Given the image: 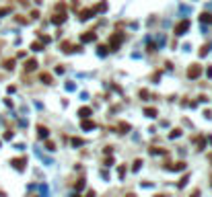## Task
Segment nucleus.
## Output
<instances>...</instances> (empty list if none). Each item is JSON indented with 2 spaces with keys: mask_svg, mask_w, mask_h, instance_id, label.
<instances>
[{
  "mask_svg": "<svg viewBox=\"0 0 212 197\" xmlns=\"http://www.w3.org/2000/svg\"><path fill=\"white\" fill-rule=\"evenodd\" d=\"M74 197H81V195H74Z\"/></svg>",
  "mask_w": 212,
  "mask_h": 197,
  "instance_id": "72a5a7b5",
  "label": "nucleus"
},
{
  "mask_svg": "<svg viewBox=\"0 0 212 197\" xmlns=\"http://www.w3.org/2000/svg\"><path fill=\"white\" fill-rule=\"evenodd\" d=\"M189 25H191V23H189L188 19L181 21V23H177L175 25V35H185V33H188V29H189Z\"/></svg>",
  "mask_w": 212,
  "mask_h": 197,
  "instance_id": "f03ea898",
  "label": "nucleus"
},
{
  "mask_svg": "<svg viewBox=\"0 0 212 197\" xmlns=\"http://www.w3.org/2000/svg\"><path fill=\"white\" fill-rule=\"evenodd\" d=\"M105 54H107V47L101 45V47H99V56H105Z\"/></svg>",
  "mask_w": 212,
  "mask_h": 197,
  "instance_id": "5701e85b",
  "label": "nucleus"
},
{
  "mask_svg": "<svg viewBox=\"0 0 212 197\" xmlns=\"http://www.w3.org/2000/svg\"><path fill=\"white\" fill-rule=\"evenodd\" d=\"M81 41H83V43H91V41H95V33H93V31L83 33V35H81Z\"/></svg>",
  "mask_w": 212,
  "mask_h": 197,
  "instance_id": "39448f33",
  "label": "nucleus"
},
{
  "mask_svg": "<svg viewBox=\"0 0 212 197\" xmlns=\"http://www.w3.org/2000/svg\"><path fill=\"white\" fill-rule=\"evenodd\" d=\"M202 23H212V17L208 12H202Z\"/></svg>",
  "mask_w": 212,
  "mask_h": 197,
  "instance_id": "f3484780",
  "label": "nucleus"
},
{
  "mask_svg": "<svg viewBox=\"0 0 212 197\" xmlns=\"http://www.w3.org/2000/svg\"><path fill=\"white\" fill-rule=\"evenodd\" d=\"M124 41V33H115V35H111V39H109V49L111 51H115L119 47V43Z\"/></svg>",
  "mask_w": 212,
  "mask_h": 197,
  "instance_id": "f257e3e1",
  "label": "nucleus"
},
{
  "mask_svg": "<svg viewBox=\"0 0 212 197\" xmlns=\"http://www.w3.org/2000/svg\"><path fill=\"white\" fill-rule=\"evenodd\" d=\"M126 197H136V195H134V193H128V195H126Z\"/></svg>",
  "mask_w": 212,
  "mask_h": 197,
  "instance_id": "2f4dec72",
  "label": "nucleus"
},
{
  "mask_svg": "<svg viewBox=\"0 0 212 197\" xmlns=\"http://www.w3.org/2000/svg\"><path fill=\"white\" fill-rule=\"evenodd\" d=\"M188 181H189V174H185V177H183V179L179 181V187H183V185H185V183H188Z\"/></svg>",
  "mask_w": 212,
  "mask_h": 197,
  "instance_id": "412c9836",
  "label": "nucleus"
},
{
  "mask_svg": "<svg viewBox=\"0 0 212 197\" xmlns=\"http://www.w3.org/2000/svg\"><path fill=\"white\" fill-rule=\"evenodd\" d=\"M78 115L83 117V119H87V117L93 115V109H89V107H83V109H78Z\"/></svg>",
  "mask_w": 212,
  "mask_h": 197,
  "instance_id": "6e6552de",
  "label": "nucleus"
},
{
  "mask_svg": "<svg viewBox=\"0 0 212 197\" xmlns=\"http://www.w3.org/2000/svg\"><path fill=\"white\" fill-rule=\"evenodd\" d=\"M64 21H66V11H62L60 14L56 12V14L52 17V23H54V25H60V23H64Z\"/></svg>",
  "mask_w": 212,
  "mask_h": 197,
  "instance_id": "20e7f679",
  "label": "nucleus"
},
{
  "mask_svg": "<svg viewBox=\"0 0 212 197\" xmlns=\"http://www.w3.org/2000/svg\"><path fill=\"white\" fill-rule=\"evenodd\" d=\"M2 66H4L6 70H12V68H14V60H4V64H2Z\"/></svg>",
  "mask_w": 212,
  "mask_h": 197,
  "instance_id": "4468645a",
  "label": "nucleus"
},
{
  "mask_svg": "<svg viewBox=\"0 0 212 197\" xmlns=\"http://www.w3.org/2000/svg\"><path fill=\"white\" fill-rule=\"evenodd\" d=\"M157 197H163V195H157Z\"/></svg>",
  "mask_w": 212,
  "mask_h": 197,
  "instance_id": "473e14b6",
  "label": "nucleus"
},
{
  "mask_svg": "<svg viewBox=\"0 0 212 197\" xmlns=\"http://www.w3.org/2000/svg\"><path fill=\"white\" fill-rule=\"evenodd\" d=\"M91 17H95V11H93V8H87V11L81 12V21H89Z\"/></svg>",
  "mask_w": 212,
  "mask_h": 197,
  "instance_id": "0eeeda50",
  "label": "nucleus"
},
{
  "mask_svg": "<svg viewBox=\"0 0 212 197\" xmlns=\"http://www.w3.org/2000/svg\"><path fill=\"white\" fill-rule=\"evenodd\" d=\"M206 76H208V78H212V68H208V70H206Z\"/></svg>",
  "mask_w": 212,
  "mask_h": 197,
  "instance_id": "c756f323",
  "label": "nucleus"
},
{
  "mask_svg": "<svg viewBox=\"0 0 212 197\" xmlns=\"http://www.w3.org/2000/svg\"><path fill=\"white\" fill-rule=\"evenodd\" d=\"M31 49H33V51H41V49H43V43H41V41H35V43H31Z\"/></svg>",
  "mask_w": 212,
  "mask_h": 197,
  "instance_id": "ddd939ff",
  "label": "nucleus"
},
{
  "mask_svg": "<svg viewBox=\"0 0 212 197\" xmlns=\"http://www.w3.org/2000/svg\"><path fill=\"white\" fill-rule=\"evenodd\" d=\"M144 113H146V115H148V117H157V115H159V113H157V109H153V107H148V109H144Z\"/></svg>",
  "mask_w": 212,
  "mask_h": 197,
  "instance_id": "2eb2a0df",
  "label": "nucleus"
},
{
  "mask_svg": "<svg viewBox=\"0 0 212 197\" xmlns=\"http://www.w3.org/2000/svg\"><path fill=\"white\" fill-rule=\"evenodd\" d=\"M37 134H39V138H47L49 136V129L43 128V125H37Z\"/></svg>",
  "mask_w": 212,
  "mask_h": 197,
  "instance_id": "9b49d317",
  "label": "nucleus"
},
{
  "mask_svg": "<svg viewBox=\"0 0 212 197\" xmlns=\"http://www.w3.org/2000/svg\"><path fill=\"white\" fill-rule=\"evenodd\" d=\"M118 174H119V179H124V177H126V166H119V168H118Z\"/></svg>",
  "mask_w": 212,
  "mask_h": 197,
  "instance_id": "a211bd4d",
  "label": "nucleus"
},
{
  "mask_svg": "<svg viewBox=\"0 0 212 197\" xmlns=\"http://www.w3.org/2000/svg\"><path fill=\"white\" fill-rule=\"evenodd\" d=\"M185 164L183 162H175V164H167V171H183Z\"/></svg>",
  "mask_w": 212,
  "mask_h": 197,
  "instance_id": "1a4fd4ad",
  "label": "nucleus"
},
{
  "mask_svg": "<svg viewBox=\"0 0 212 197\" xmlns=\"http://www.w3.org/2000/svg\"><path fill=\"white\" fill-rule=\"evenodd\" d=\"M11 12V8H0V17H4V14H8Z\"/></svg>",
  "mask_w": 212,
  "mask_h": 197,
  "instance_id": "a878e982",
  "label": "nucleus"
},
{
  "mask_svg": "<svg viewBox=\"0 0 212 197\" xmlns=\"http://www.w3.org/2000/svg\"><path fill=\"white\" fill-rule=\"evenodd\" d=\"M83 129H84V131H91V129H95V121L84 119V121H83Z\"/></svg>",
  "mask_w": 212,
  "mask_h": 197,
  "instance_id": "f8f14e48",
  "label": "nucleus"
},
{
  "mask_svg": "<svg viewBox=\"0 0 212 197\" xmlns=\"http://www.w3.org/2000/svg\"><path fill=\"white\" fill-rule=\"evenodd\" d=\"M87 197H95V191H89V195Z\"/></svg>",
  "mask_w": 212,
  "mask_h": 197,
  "instance_id": "7c9ffc66",
  "label": "nucleus"
},
{
  "mask_svg": "<svg viewBox=\"0 0 212 197\" xmlns=\"http://www.w3.org/2000/svg\"><path fill=\"white\" fill-rule=\"evenodd\" d=\"M206 54H208V45H204V47H202V49H200V56H202V58H204Z\"/></svg>",
  "mask_w": 212,
  "mask_h": 197,
  "instance_id": "b1692460",
  "label": "nucleus"
},
{
  "mask_svg": "<svg viewBox=\"0 0 212 197\" xmlns=\"http://www.w3.org/2000/svg\"><path fill=\"white\" fill-rule=\"evenodd\" d=\"M83 187H84V181H83V179H81V181H78V183H76V189H78V191H81V189H83Z\"/></svg>",
  "mask_w": 212,
  "mask_h": 197,
  "instance_id": "bb28decb",
  "label": "nucleus"
},
{
  "mask_svg": "<svg viewBox=\"0 0 212 197\" xmlns=\"http://www.w3.org/2000/svg\"><path fill=\"white\" fill-rule=\"evenodd\" d=\"M200 74H202V68H200V64H191V66L188 68V76H189V78H198Z\"/></svg>",
  "mask_w": 212,
  "mask_h": 197,
  "instance_id": "7ed1b4c3",
  "label": "nucleus"
},
{
  "mask_svg": "<svg viewBox=\"0 0 212 197\" xmlns=\"http://www.w3.org/2000/svg\"><path fill=\"white\" fill-rule=\"evenodd\" d=\"M72 144H74V146H83V140H76V138H74V140H72Z\"/></svg>",
  "mask_w": 212,
  "mask_h": 197,
  "instance_id": "cd10ccee",
  "label": "nucleus"
},
{
  "mask_svg": "<svg viewBox=\"0 0 212 197\" xmlns=\"http://www.w3.org/2000/svg\"><path fill=\"white\" fill-rule=\"evenodd\" d=\"M25 164H27V160H25V158H14V160H12V166H14L17 171H23Z\"/></svg>",
  "mask_w": 212,
  "mask_h": 197,
  "instance_id": "423d86ee",
  "label": "nucleus"
},
{
  "mask_svg": "<svg viewBox=\"0 0 212 197\" xmlns=\"http://www.w3.org/2000/svg\"><path fill=\"white\" fill-rule=\"evenodd\" d=\"M41 82L43 84H52V76L49 74H41Z\"/></svg>",
  "mask_w": 212,
  "mask_h": 197,
  "instance_id": "dca6fc26",
  "label": "nucleus"
},
{
  "mask_svg": "<svg viewBox=\"0 0 212 197\" xmlns=\"http://www.w3.org/2000/svg\"><path fill=\"white\" fill-rule=\"evenodd\" d=\"M179 136H181V131H179V129H173V131L169 134V138H179Z\"/></svg>",
  "mask_w": 212,
  "mask_h": 197,
  "instance_id": "6ab92c4d",
  "label": "nucleus"
},
{
  "mask_svg": "<svg viewBox=\"0 0 212 197\" xmlns=\"http://www.w3.org/2000/svg\"><path fill=\"white\" fill-rule=\"evenodd\" d=\"M142 166V160H136V162H134V166H132V168H134V171H138V168H140Z\"/></svg>",
  "mask_w": 212,
  "mask_h": 197,
  "instance_id": "393cba45",
  "label": "nucleus"
},
{
  "mask_svg": "<svg viewBox=\"0 0 212 197\" xmlns=\"http://www.w3.org/2000/svg\"><path fill=\"white\" fill-rule=\"evenodd\" d=\"M119 129H122V134H126V131L130 129V125L128 123H119Z\"/></svg>",
  "mask_w": 212,
  "mask_h": 197,
  "instance_id": "aec40b11",
  "label": "nucleus"
},
{
  "mask_svg": "<svg viewBox=\"0 0 212 197\" xmlns=\"http://www.w3.org/2000/svg\"><path fill=\"white\" fill-rule=\"evenodd\" d=\"M153 154H165V150H161V148H150Z\"/></svg>",
  "mask_w": 212,
  "mask_h": 197,
  "instance_id": "4be33fe9",
  "label": "nucleus"
},
{
  "mask_svg": "<svg viewBox=\"0 0 212 197\" xmlns=\"http://www.w3.org/2000/svg\"><path fill=\"white\" fill-rule=\"evenodd\" d=\"M37 68V62L35 60H29V62H25V72H33Z\"/></svg>",
  "mask_w": 212,
  "mask_h": 197,
  "instance_id": "9d476101",
  "label": "nucleus"
},
{
  "mask_svg": "<svg viewBox=\"0 0 212 197\" xmlns=\"http://www.w3.org/2000/svg\"><path fill=\"white\" fill-rule=\"evenodd\" d=\"M189 197H200V191L196 189V191H194V193H191V195H189Z\"/></svg>",
  "mask_w": 212,
  "mask_h": 197,
  "instance_id": "c85d7f7f",
  "label": "nucleus"
}]
</instances>
